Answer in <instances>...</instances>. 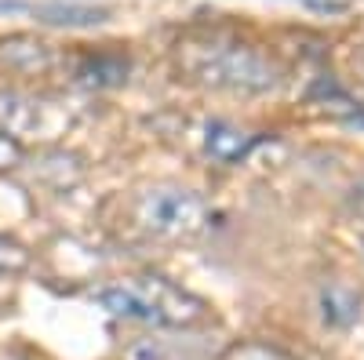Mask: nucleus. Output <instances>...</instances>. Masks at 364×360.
<instances>
[{
	"label": "nucleus",
	"mask_w": 364,
	"mask_h": 360,
	"mask_svg": "<svg viewBox=\"0 0 364 360\" xmlns=\"http://www.w3.org/2000/svg\"><path fill=\"white\" fill-rule=\"evenodd\" d=\"M95 302L113 317L154 324V327H193L208 317V302L200 295L178 288L161 273L120 277L95 291Z\"/></svg>",
	"instance_id": "nucleus-1"
},
{
	"label": "nucleus",
	"mask_w": 364,
	"mask_h": 360,
	"mask_svg": "<svg viewBox=\"0 0 364 360\" xmlns=\"http://www.w3.org/2000/svg\"><path fill=\"white\" fill-rule=\"evenodd\" d=\"M178 70L190 80L233 95H266L281 84V66L248 44H178Z\"/></svg>",
	"instance_id": "nucleus-2"
},
{
	"label": "nucleus",
	"mask_w": 364,
	"mask_h": 360,
	"mask_svg": "<svg viewBox=\"0 0 364 360\" xmlns=\"http://www.w3.org/2000/svg\"><path fill=\"white\" fill-rule=\"evenodd\" d=\"M132 219L142 233L157 236V240L190 244V240H200L211 229V207L200 193L186 186L161 182V186L142 190L132 200Z\"/></svg>",
	"instance_id": "nucleus-3"
},
{
	"label": "nucleus",
	"mask_w": 364,
	"mask_h": 360,
	"mask_svg": "<svg viewBox=\"0 0 364 360\" xmlns=\"http://www.w3.org/2000/svg\"><path fill=\"white\" fill-rule=\"evenodd\" d=\"M259 146V135L230 124V120H208L204 124V153L219 164H240Z\"/></svg>",
	"instance_id": "nucleus-4"
},
{
	"label": "nucleus",
	"mask_w": 364,
	"mask_h": 360,
	"mask_svg": "<svg viewBox=\"0 0 364 360\" xmlns=\"http://www.w3.org/2000/svg\"><path fill=\"white\" fill-rule=\"evenodd\" d=\"M33 178L44 182L55 193H70L73 186L84 182V157L73 153V149H44L33 160Z\"/></svg>",
	"instance_id": "nucleus-5"
},
{
	"label": "nucleus",
	"mask_w": 364,
	"mask_h": 360,
	"mask_svg": "<svg viewBox=\"0 0 364 360\" xmlns=\"http://www.w3.org/2000/svg\"><path fill=\"white\" fill-rule=\"evenodd\" d=\"M128 55L124 51H91V55H80L77 62V84L80 87H91V92H102V87H117L128 80Z\"/></svg>",
	"instance_id": "nucleus-6"
},
{
	"label": "nucleus",
	"mask_w": 364,
	"mask_h": 360,
	"mask_svg": "<svg viewBox=\"0 0 364 360\" xmlns=\"http://www.w3.org/2000/svg\"><path fill=\"white\" fill-rule=\"evenodd\" d=\"M22 11H29L44 26H66V29H80V26H102L109 22V8H95V4H73V0H44V4H22Z\"/></svg>",
	"instance_id": "nucleus-7"
},
{
	"label": "nucleus",
	"mask_w": 364,
	"mask_h": 360,
	"mask_svg": "<svg viewBox=\"0 0 364 360\" xmlns=\"http://www.w3.org/2000/svg\"><path fill=\"white\" fill-rule=\"evenodd\" d=\"M0 66H8L11 73H44L51 66V48L29 33H11L0 40Z\"/></svg>",
	"instance_id": "nucleus-8"
},
{
	"label": "nucleus",
	"mask_w": 364,
	"mask_h": 360,
	"mask_svg": "<svg viewBox=\"0 0 364 360\" xmlns=\"http://www.w3.org/2000/svg\"><path fill=\"white\" fill-rule=\"evenodd\" d=\"M41 128V106L15 92V87H0V131L8 135H33Z\"/></svg>",
	"instance_id": "nucleus-9"
},
{
	"label": "nucleus",
	"mask_w": 364,
	"mask_h": 360,
	"mask_svg": "<svg viewBox=\"0 0 364 360\" xmlns=\"http://www.w3.org/2000/svg\"><path fill=\"white\" fill-rule=\"evenodd\" d=\"M321 313H324L328 324H336V327L357 324V317H360V291H353L343 280L324 284L321 288Z\"/></svg>",
	"instance_id": "nucleus-10"
},
{
	"label": "nucleus",
	"mask_w": 364,
	"mask_h": 360,
	"mask_svg": "<svg viewBox=\"0 0 364 360\" xmlns=\"http://www.w3.org/2000/svg\"><path fill=\"white\" fill-rule=\"evenodd\" d=\"M29 262H33V255H29L26 244H18L15 236L0 233V273L4 277H15V273H26Z\"/></svg>",
	"instance_id": "nucleus-11"
},
{
	"label": "nucleus",
	"mask_w": 364,
	"mask_h": 360,
	"mask_svg": "<svg viewBox=\"0 0 364 360\" xmlns=\"http://www.w3.org/2000/svg\"><path fill=\"white\" fill-rule=\"evenodd\" d=\"M223 360H291V356L281 353L277 346H266V342H237L226 349Z\"/></svg>",
	"instance_id": "nucleus-12"
},
{
	"label": "nucleus",
	"mask_w": 364,
	"mask_h": 360,
	"mask_svg": "<svg viewBox=\"0 0 364 360\" xmlns=\"http://www.w3.org/2000/svg\"><path fill=\"white\" fill-rule=\"evenodd\" d=\"M22 160H26L22 142L15 135H8V131H0V171H15Z\"/></svg>",
	"instance_id": "nucleus-13"
},
{
	"label": "nucleus",
	"mask_w": 364,
	"mask_h": 360,
	"mask_svg": "<svg viewBox=\"0 0 364 360\" xmlns=\"http://www.w3.org/2000/svg\"><path fill=\"white\" fill-rule=\"evenodd\" d=\"M350 204H353V212L364 219V182H360V186H353V193H350Z\"/></svg>",
	"instance_id": "nucleus-14"
},
{
	"label": "nucleus",
	"mask_w": 364,
	"mask_h": 360,
	"mask_svg": "<svg viewBox=\"0 0 364 360\" xmlns=\"http://www.w3.org/2000/svg\"><path fill=\"white\" fill-rule=\"evenodd\" d=\"M310 8H321V11H328V8H343V4H331V0H306Z\"/></svg>",
	"instance_id": "nucleus-15"
}]
</instances>
